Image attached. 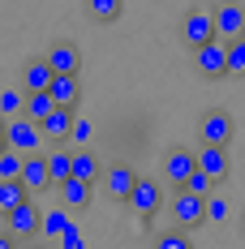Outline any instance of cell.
<instances>
[{
	"label": "cell",
	"instance_id": "obj_27",
	"mask_svg": "<svg viewBox=\"0 0 245 249\" xmlns=\"http://www.w3.org/2000/svg\"><path fill=\"white\" fill-rule=\"evenodd\" d=\"M185 189H194V194H202V198H207V194L215 189V176L207 172V168H194V172H189V180H185Z\"/></svg>",
	"mask_w": 245,
	"mask_h": 249
},
{
	"label": "cell",
	"instance_id": "obj_19",
	"mask_svg": "<svg viewBox=\"0 0 245 249\" xmlns=\"http://www.w3.org/2000/svg\"><path fill=\"white\" fill-rule=\"evenodd\" d=\"M69 224H74V219H69V206L60 202L56 211H43V219H39V236H56V241H60V232H65Z\"/></svg>",
	"mask_w": 245,
	"mask_h": 249
},
{
	"label": "cell",
	"instance_id": "obj_21",
	"mask_svg": "<svg viewBox=\"0 0 245 249\" xmlns=\"http://www.w3.org/2000/svg\"><path fill=\"white\" fill-rule=\"evenodd\" d=\"M52 107H56V99H52V90H26V116H30V121H43V116H48Z\"/></svg>",
	"mask_w": 245,
	"mask_h": 249
},
{
	"label": "cell",
	"instance_id": "obj_12",
	"mask_svg": "<svg viewBox=\"0 0 245 249\" xmlns=\"http://www.w3.org/2000/svg\"><path fill=\"white\" fill-rule=\"evenodd\" d=\"M22 180H26V189H30V194H43L48 185H56L52 172H48V155L30 150V155H26V163H22Z\"/></svg>",
	"mask_w": 245,
	"mask_h": 249
},
{
	"label": "cell",
	"instance_id": "obj_30",
	"mask_svg": "<svg viewBox=\"0 0 245 249\" xmlns=\"http://www.w3.org/2000/svg\"><path fill=\"white\" fill-rule=\"evenodd\" d=\"M91 133H95V124H91V121H74L69 142H74V146H86V142H91Z\"/></svg>",
	"mask_w": 245,
	"mask_h": 249
},
{
	"label": "cell",
	"instance_id": "obj_10",
	"mask_svg": "<svg viewBox=\"0 0 245 249\" xmlns=\"http://www.w3.org/2000/svg\"><path fill=\"white\" fill-rule=\"evenodd\" d=\"M194 168H198V155H194V150H189V146H172L168 159H164V180H172V185H185Z\"/></svg>",
	"mask_w": 245,
	"mask_h": 249
},
{
	"label": "cell",
	"instance_id": "obj_20",
	"mask_svg": "<svg viewBox=\"0 0 245 249\" xmlns=\"http://www.w3.org/2000/svg\"><path fill=\"white\" fill-rule=\"evenodd\" d=\"M48 172H52L56 185L69 180L74 176V150H60V142H56V150H48Z\"/></svg>",
	"mask_w": 245,
	"mask_h": 249
},
{
	"label": "cell",
	"instance_id": "obj_9",
	"mask_svg": "<svg viewBox=\"0 0 245 249\" xmlns=\"http://www.w3.org/2000/svg\"><path fill=\"white\" fill-rule=\"evenodd\" d=\"M198 133H202V142H215V146H228L232 142V116L224 112V107H211L202 124H198Z\"/></svg>",
	"mask_w": 245,
	"mask_h": 249
},
{
	"label": "cell",
	"instance_id": "obj_2",
	"mask_svg": "<svg viewBox=\"0 0 245 249\" xmlns=\"http://www.w3.org/2000/svg\"><path fill=\"white\" fill-rule=\"evenodd\" d=\"M168 211H172V219H176L181 228H189V232L207 224V198H202V194H194V189H185V185H176Z\"/></svg>",
	"mask_w": 245,
	"mask_h": 249
},
{
	"label": "cell",
	"instance_id": "obj_14",
	"mask_svg": "<svg viewBox=\"0 0 245 249\" xmlns=\"http://www.w3.org/2000/svg\"><path fill=\"white\" fill-rule=\"evenodd\" d=\"M48 90H52V99L60 103V107H77V99H82V82H77V73H56Z\"/></svg>",
	"mask_w": 245,
	"mask_h": 249
},
{
	"label": "cell",
	"instance_id": "obj_28",
	"mask_svg": "<svg viewBox=\"0 0 245 249\" xmlns=\"http://www.w3.org/2000/svg\"><path fill=\"white\" fill-rule=\"evenodd\" d=\"M207 219H211V224H224V219H228V202H224L220 194H207Z\"/></svg>",
	"mask_w": 245,
	"mask_h": 249
},
{
	"label": "cell",
	"instance_id": "obj_23",
	"mask_svg": "<svg viewBox=\"0 0 245 249\" xmlns=\"http://www.w3.org/2000/svg\"><path fill=\"white\" fill-rule=\"evenodd\" d=\"M22 163H26L22 150L4 146V150H0V180H13V176H22Z\"/></svg>",
	"mask_w": 245,
	"mask_h": 249
},
{
	"label": "cell",
	"instance_id": "obj_16",
	"mask_svg": "<svg viewBox=\"0 0 245 249\" xmlns=\"http://www.w3.org/2000/svg\"><path fill=\"white\" fill-rule=\"evenodd\" d=\"M60 202H65L69 211H82V206L91 202V180H82V176H69V180H60Z\"/></svg>",
	"mask_w": 245,
	"mask_h": 249
},
{
	"label": "cell",
	"instance_id": "obj_33",
	"mask_svg": "<svg viewBox=\"0 0 245 249\" xmlns=\"http://www.w3.org/2000/svg\"><path fill=\"white\" fill-rule=\"evenodd\" d=\"M9 146V138H4V121H0V150Z\"/></svg>",
	"mask_w": 245,
	"mask_h": 249
},
{
	"label": "cell",
	"instance_id": "obj_18",
	"mask_svg": "<svg viewBox=\"0 0 245 249\" xmlns=\"http://www.w3.org/2000/svg\"><path fill=\"white\" fill-rule=\"evenodd\" d=\"M30 198V189H26V180L22 176H13V180H0V215H9L18 202Z\"/></svg>",
	"mask_w": 245,
	"mask_h": 249
},
{
	"label": "cell",
	"instance_id": "obj_8",
	"mask_svg": "<svg viewBox=\"0 0 245 249\" xmlns=\"http://www.w3.org/2000/svg\"><path fill=\"white\" fill-rule=\"evenodd\" d=\"M133 185H138V172H133L129 163H112V168L103 172V189H108V198H112V202H129Z\"/></svg>",
	"mask_w": 245,
	"mask_h": 249
},
{
	"label": "cell",
	"instance_id": "obj_26",
	"mask_svg": "<svg viewBox=\"0 0 245 249\" xmlns=\"http://www.w3.org/2000/svg\"><path fill=\"white\" fill-rule=\"evenodd\" d=\"M228 73H232V77H241V73H245V35L228 43Z\"/></svg>",
	"mask_w": 245,
	"mask_h": 249
},
{
	"label": "cell",
	"instance_id": "obj_5",
	"mask_svg": "<svg viewBox=\"0 0 245 249\" xmlns=\"http://www.w3.org/2000/svg\"><path fill=\"white\" fill-rule=\"evenodd\" d=\"M181 39H185L189 48L220 39V35H215V13H211V9H189V13L181 18Z\"/></svg>",
	"mask_w": 245,
	"mask_h": 249
},
{
	"label": "cell",
	"instance_id": "obj_34",
	"mask_svg": "<svg viewBox=\"0 0 245 249\" xmlns=\"http://www.w3.org/2000/svg\"><path fill=\"white\" fill-rule=\"evenodd\" d=\"M241 228H245V215H241Z\"/></svg>",
	"mask_w": 245,
	"mask_h": 249
},
{
	"label": "cell",
	"instance_id": "obj_13",
	"mask_svg": "<svg viewBox=\"0 0 245 249\" xmlns=\"http://www.w3.org/2000/svg\"><path fill=\"white\" fill-rule=\"evenodd\" d=\"M48 65L56 69V73H77V69H82V52H77L69 39H60V43L48 48Z\"/></svg>",
	"mask_w": 245,
	"mask_h": 249
},
{
	"label": "cell",
	"instance_id": "obj_3",
	"mask_svg": "<svg viewBox=\"0 0 245 249\" xmlns=\"http://www.w3.org/2000/svg\"><path fill=\"white\" fill-rule=\"evenodd\" d=\"M4 138H9V146L13 150H22V155H30V150H39V146H48V138H43V124L39 121H30V116H13V121H4Z\"/></svg>",
	"mask_w": 245,
	"mask_h": 249
},
{
	"label": "cell",
	"instance_id": "obj_1",
	"mask_svg": "<svg viewBox=\"0 0 245 249\" xmlns=\"http://www.w3.org/2000/svg\"><path fill=\"white\" fill-rule=\"evenodd\" d=\"M194 69H198V77H207V82L228 77V39L198 43V48H194Z\"/></svg>",
	"mask_w": 245,
	"mask_h": 249
},
{
	"label": "cell",
	"instance_id": "obj_15",
	"mask_svg": "<svg viewBox=\"0 0 245 249\" xmlns=\"http://www.w3.org/2000/svg\"><path fill=\"white\" fill-rule=\"evenodd\" d=\"M198 168H207L215 180H224V176H228V146L202 142V146H198Z\"/></svg>",
	"mask_w": 245,
	"mask_h": 249
},
{
	"label": "cell",
	"instance_id": "obj_6",
	"mask_svg": "<svg viewBox=\"0 0 245 249\" xmlns=\"http://www.w3.org/2000/svg\"><path fill=\"white\" fill-rule=\"evenodd\" d=\"M39 219H43V211H39L30 198L18 202V206L4 215V224H9V232H13L18 241H30V236H39Z\"/></svg>",
	"mask_w": 245,
	"mask_h": 249
},
{
	"label": "cell",
	"instance_id": "obj_11",
	"mask_svg": "<svg viewBox=\"0 0 245 249\" xmlns=\"http://www.w3.org/2000/svg\"><path fill=\"white\" fill-rule=\"evenodd\" d=\"M211 13H215V35H220V39L232 43V39L245 35V9L241 4H215Z\"/></svg>",
	"mask_w": 245,
	"mask_h": 249
},
{
	"label": "cell",
	"instance_id": "obj_31",
	"mask_svg": "<svg viewBox=\"0 0 245 249\" xmlns=\"http://www.w3.org/2000/svg\"><path fill=\"white\" fill-rule=\"evenodd\" d=\"M60 245H65V249H77V245H82V232H77V228L69 224L65 232H60Z\"/></svg>",
	"mask_w": 245,
	"mask_h": 249
},
{
	"label": "cell",
	"instance_id": "obj_4",
	"mask_svg": "<svg viewBox=\"0 0 245 249\" xmlns=\"http://www.w3.org/2000/svg\"><path fill=\"white\" fill-rule=\"evenodd\" d=\"M159 202H164V189H159V180H142L138 176V185H133V194H129V211L142 219V224H151L155 215H159Z\"/></svg>",
	"mask_w": 245,
	"mask_h": 249
},
{
	"label": "cell",
	"instance_id": "obj_29",
	"mask_svg": "<svg viewBox=\"0 0 245 249\" xmlns=\"http://www.w3.org/2000/svg\"><path fill=\"white\" fill-rule=\"evenodd\" d=\"M22 107H26L22 90H4V95H0V112H4V116H13V112H22Z\"/></svg>",
	"mask_w": 245,
	"mask_h": 249
},
{
	"label": "cell",
	"instance_id": "obj_24",
	"mask_svg": "<svg viewBox=\"0 0 245 249\" xmlns=\"http://www.w3.org/2000/svg\"><path fill=\"white\" fill-rule=\"evenodd\" d=\"M86 13L95 22H116L121 18V0H86Z\"/></svg>",
	"mask_w": 245,
	"mask_h": 249
},
{
	"label": "cell",
	"instance_id": "obj_7",
	"mask_svg": "<svg viewBox=\"0 0 245 249\" xmlns=\"http://www.w3.org/2000/svg\"><path fill=\"white\" fill-rule=\"evenodd\" d=\"M74 107H60V103H56V107H52L48 116H43V138H48V146H56V142H60V146H65V142H69V133H74Z\"/></svg>",
	"mask_w": 245,
	"mask_h": 249
},
{
	"label": "cell",
	"instance_id": "obj_32",
	"mask_svg": "<svg viewBox=\"0 0 245 249\" xmlns=\"http://www.w3.org/2000/svg\"><path fill=\"white\" fill-rule=\"evenodd\" d=\"M13 241H18L13 232H0V249H9V245H13Z\"/></svg>",
	"mask_w": 245,
	"mask_h": 249
},
{
	"label": "cell",
	"instance_id": "obj_17",
	"mask_svg": "<svg viewBox=\"0 0 245 249\" xmlns=\"http://www.w3.org/2000/svg\"><path fill=\"white\" fill-rule=\"evenodd\" d=\"M52 77H56V69L48 65V56H39V60H30V65H26L22 86H26V90H48V86H52Z\"/></svg>",
	"mask_w": 245,
	"mask_h": 249
},
{
	"label": "cell",
	"instance_id": "obj_25",
	"mask_svg": "<svg viewBox=\"0 0 245 249\" xmlns=\"http://www.w3.org/2000/svg\"><path fill=\"white\" fill-rule=\"evenodd\" d=\"M155 245H159V249H185V245H189V228L176 224V228H168V232H159Z\"/></svg>",
	"mask_w": 245,
	"mask_h": 249
},
{
	"label": "cell",
	"instance_id": "obj_22",
	"mask_svg": "<svg viewBox=\"0 0 245 249\" xmlns=\"http://www.w3.org/2000/svg\"><path fill=\"white\" fill-rule=\"evenodd\" d=\"M99 163H95V150L91 146H74V176H82V180H95Z\"/></svg>",
	"mask_w": 245,
	"mask_h": 249
}]
</instances>
